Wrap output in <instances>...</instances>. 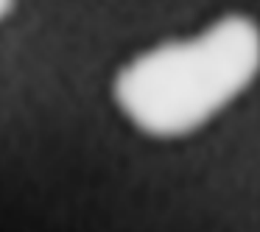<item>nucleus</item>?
Returning a JSON list of instances; mask_svg holds the SVG:
<instances>
[{
    "mask_svg": "<svg viewBox=\"0 0 260 232\" xmlns=\"http://www.w3.org/2000/svg\"><path fill=\"white\" fill-rule=\"evenodd\" d=\"M12 3H14V0H0V17H3V14L12 9Z\"/></svg>",
    "mask_w": 260,
    "mask_h": 232,
    "instance_id": "2",
    "label": "nucleus"
},
{
    "mask_svg": "<svg viewBox=\"0 0 260 232\" xmlns=\"http://www.w3.org/2000/svg\"><path fill=\"white\" fill-rule=\"evenodd\" d=\"M260 68L252 20L224 17L187 42L154 48L118 76V104L151 135H185L207 123Z\"/></svg>",
    "mask_w": 260,
    "mask_h": 232,
    "instance_id": "1",
    "label": "nucleus"
}]
</instances>
